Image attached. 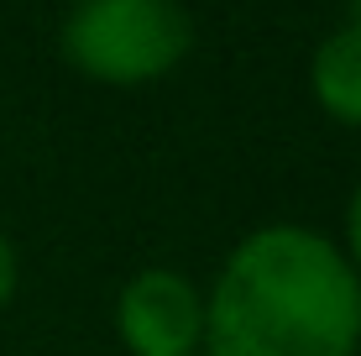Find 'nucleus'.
Listing matches in <instances>:
<instances>
[{"instance_id": "obj_1", "label": "nucleus", "mask_w": 361, "mask_h": 356, "mask_svg": "<svg viewBox=\"0 0 361 356\" xmlns=\"http://www.w3.org/2000/svg\"><path fill=\"white\" fill-rule=\"evenodd\" d=\"M361 278L330 236L267 226L231 252L204 304L209 356H356Z\"/></svg>"}, {"instance_id": "obj_2", "label": "nucleus", "mask_w": 361, "mask_h": 356, "mask_svg": "<svg viewBox=\"0 0 361 356\" xmlns=\"http://www.w3.org/2000/svg\"><path fill=\"white\" fill-rule=\"evenodd\" d=\"M194 27L178 0H79L63 27V53L99 84H152L189 53Z\"/></svg>"}, {"instance_id": "obj_3", "label": "nucleus", "mask_w": 361, "mask_h": 356, "mask_svg": "<svg viewBox=\"0 0 361 356\" xmlns=\"http://www.w3.org/2000/svg\"><path fill=\"white\" fill-rule=\"evenodd\" d=\"M116 330L131 356H194L204 346V299L183 273L147 267L121 288Z\"/></svg>"}, {"instance_id": "obj_4", "label": "nucleus", "mask_w": 361, "mask_h": 356, "mask_svg": "<svg viewBox=\"0 0 361 356\" xmlns=\"http://www.w3.org/2000/svg\"><path fill=\"white\" fill-rule=\"evenodd\" d=\"M314 100L330 121L361 126V27L345 21L314 53Z\"/></svg>"}, {"instance_id": "obj_5", "label": "nucleus", "mask_w": 361, "mask_h": 356, "mask_svg": "<svg viewBox=\"0 0 361 356\" xmlns=\"http://www.w3.org/2000/svg\"><path fill=\"white\" fill-rule=\"evenodd\" d=\"M345 247H351V257H345V262L361 267V189L351 194V210H345Z\"/></svg>"}, {"instance_id": "obj_6", "label": "nucleus", "mask_w": 361, "mask_h": 356, "mask_svg": "<svg viewBox=\"0 0 361 356\" xmlns=\"http://www.w3.org/2000/svg\"><path fill=\"white\" fill-rule=\"evenodd\" d=\"M16 293V252H11V241L0 236V304Z\"/></svg>"}, {"instance_id": "obj_7", "label": "nucleus", "mask_w": 361, "mask_h": 356, "mask_svg": "<svg viewBox=\"0 0 361 356\" xmlns=\"http://www.w3.org/2000/svg\"><path fill=\"white\" fill-rule=\"evenodd\" d=\"M351 21H356V27H361V0H351Z\"/></svg>"}]
</instances>
